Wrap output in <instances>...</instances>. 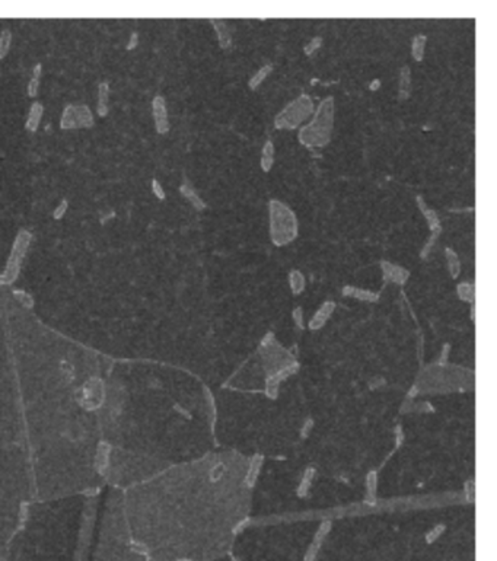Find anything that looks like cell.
Returning a JSON list of instances; mask_svg holds the SVG:
<instances>
[{
  "label": "cell",
  "mask_w": 497,
  "mask_h": 561,
  "mask_svg": "<svg viewBox=\"0 0 497 561\" xmlns=\"http://www.w3.org/2000/svg\"><path fill=\"white\" fill-rule=\"evenodd\" d=\"M334 126V98L328 97L319 104L312 121L301 129L298 139L309 149L324 147L331 140Z\"/></svg>",
  "instance_id": "obj_1"
},
{
  "label": "cell",
  "mask_w": 497,
  "mask_h": 561,
  "mask_svg": "<svg viewBox=\"0 0 497 561\" xmlns=\"http://www.w3.org/2000/svg\"><path fill=\"white\" fill-rule=\"evenodd\" d=\"M270 237L276 247L290 244L298 237V219L292 209L280 200H270Z\"/></svg>",
  "instance_id": "obj_2"
},
{
  "label": "cell",
  "mask_w": 497,
  "mask_h": 561,
  "mask_svg": "<svg viewBox=\"0 0 497 561\" xmlns=\"http://www.w3.org/2000/svg\"><path fill=\"white\" fill-rule=\"evenodd\" d=\"M313 111V102L309 95L302 94L281 109L274 119V126L279 130H295L305 120L311 117Z\"/></svg>",
  "instance_id": "obj_3"
},
{
  "label": "cell",
  "mask_w": 497,
  "mask_h": 561,
  "mask_svg": "<svg viewBox=\"0 0 497 561\" xmlns=\"http://www.w3.org/2000/svg\"><path fill=\"white\" fill-rule=\"evenodd\" d=\"M416 201L419 204V209H420V212L423 213V216L426 217V220L429 223V229H430V238L427 239V242H426V245H424V248L422 251V258L426 259V257L430 252V249L433 248L436 239L441 237V233H442V226H441V220H439V217L436 215V212L432 210L430 207H427V204L424 203L422 195H417Z\"/></svg>",
  "instance_id": "obj_4"
},
{
  "label": "cell",
  "mask_w": 497,
  "mask_h": 561,
  "mask_svg": "<svg viewBox=\"0 0 497 561\" xmlns=\"http://www.w3.org/2000/svg\"><path fill=\"white\" fill-rule=\"evenodd\" d=\"M296 369H298L296 363L290 365V366L281 367L280 370H276V373L271 375L270 378L267 379V382H266V394H267L269 398H277V395H279V387H280L281 380L289 378L290 375H293L296 372Z\"/></svg>",
  "instance_id": "obj_5"
},
{
  "label": "cell",
  "mask_w": 497,
  "mask_h": 561,
  "mask_svg": "<svg viewBox=\"0 0 497 561\" xmlns=\"http://www.w3.org/2000/svg\"><path fill=\"white\" fill-rule=\"evenodd\" d=\"M381 269L384 273V280L397 283L400 286H404L408 277H410V271L401 265L392 264L389 261H381Z\"/></svg>",
  "instance_id": "obj_6"
},
{
  "label": "cell",
  "mask_w": 497,
  "mask_h": 561,
  "mask_svg": "<svg viewBox=\"0 0 497 561\" xmlns=\"http://www.w3.org/2000/svg\"><path fill=\"white\" fill-rule=\"evenodd\" d=\"M334 309H335V302H333V301H327V302L323 303V305L318 308V311L315 312V315L311 318V321H309V324H308L309 330H312V331L321 330V328L327 324V321L330 319V316L333 315Z\"/></svg>",
  "instance_id": "obj_7"
},
{
  "label": "cell",
  "mask_w": 497,
  "mask_h": 561,
  "mask_svg": "<svg viewBox=\"0 0 497 561\" xmlns=\"http://www.w3.org/2000/svg\"><path fill=\"white\" fill-rule=\"evenodd\" d=\"M153 115H155V124L159 133H166L169 129L168 123V114H166V105L162 97H156L153 99Z\"/></svg>",
  "instance_id": "obj_8"
},
{
  "label": "cell",
  "mask_w": 497,
  "mask_h": 561,
  "mask_svg": "<svg viewBox=\"0 0 497 561\" xmlns=\"http://www.w3.org/2000/svg\"><path fill=\"white\" fill-rule=\"evenodd\" d=\"M343 294L344 296H350V298H355V299L362 301V302H376L379 299V293L368 290V289L355 287V286H344L343 287Z\"/></svg>",
  "instance_id": "obj_9"
},
{
  "label": "cell",
  "mask_w": 497,
  "mask_h": 561,
  "mask_svg": "<svg viewBox=\"0 0 497 561\" xmlns=\"http://www.w3.org/2000/svg\"><path fill=\"white\" fill-rule=\"evenodd\" d=\"M262 464H264V456H262V455L257 453V455H254V456H252V459H251V462H249L248 471H247V477H245V483H247V486H248L249 488H252V487L255 486V483H257V480H258L259 471H261V466H262Z\"/></svg>",
  "instance_id": "obj_10"
},
{
  "label": "cell",
  "mask_w": 497,
  "mask_h": 561,
  "mask_svg": "<svg viewBox=\"0 0 497 561\" xmlns=\"http://www.w3.org/2000/svg\"><path fill=\"white\" fill-rule=\"evenodd\" d=\"M398 92H400V99L405 101L408 99L411 92V72L408 66H404L401 69L400 73V85H398Z\"/></svg>",
  "instance_id": "obj_11"
},
{
  "label": "cell",
  "mask_w": 497,
  "mask_h": 561,
  "mask_svg": "<svg viewBox=\"0 0 497 561\" xmlns=\"http://www.w3.org/2000/svg\"><path fill=\"white\" fill-rule=\"evenodd\" d=\"M212 23L215 26L217 33V40H219V44L222 48H229L230 44H232V37H230V33H229V28L227 25L223 21H216V19H212Z\"/></svg>",
  "instance_id": "obj_12"
},
{
  "label": "cell",
  "mask_w": 497,
  "mask_h": 561,
  "mask_svg": "<svg viewBox=\"0 0 497 561\" xmlns=\"http://www.w3.org/2000/svg\"><path fill=\"white\" fill-rule=\"evenodd\" d=\"M376 493H378V473L370 471L366 475V503L375 505L376 503Z\"/></svg>",
  "instance_id": "obj_13"
},
{
  "label": "cell",
  "mask_w": 497,
  "mask_h": 561,
  "mask_svg": "<svg viewBox=\"0 0 497 561\" xmlns=\"http://www.w3.org/2000/svg\"><path fill=\"white\" fill-rule=\"evenodd\" d=\"M315 474H316V471H315V468H312V466H309V468H306V469H305L302 478H301V483H299V486H298V488H296V494H298V497H306L308 491H309V488H311V486H312Z\"/></svg>",
  "instance_id": "obj_14"
},
{
  "label": "cell",
  "mask_w": 497,
  "mask_h": 561,
  "mask_svg": "<svg viewBox=\"0 0 497 561\" xmlns=\"http://www.w3.org/2000/svg\"><path fill=\"white\" fill-rule=\"evenodd\" d=\"M445 255H446V261H448V270H449V274L452 279H456L461 273V261L458 258L456 252H455L452 248L445 249Z\"/></svg>",
  "instance_id": "obj_15"
},
{
  "label": "cell",
  "mask_w": 497,
  "mask_h": 561,
  "mask_svg": "<svg viewBox=\"0 0 497 561\" xmlns=\"http://www.w3.org/2000/svg\"><path fill=\"white\" fill-rule=\"evenodd\" d=\"M274 163V146L273 141H267L262 147V155H261V169L264 172H269Z\"/></svg>",
  "instance_id": "obj_16"
},
{
  "label": "cell",
  "mask_w": 497,
  "mask_h": 561,
  "mask_svg": "<svg viewBox=\"0 0 497 561\" xmlns=\"http://www.w3.org/2000/svg\"><path fill=\"white\" fill-rule=\"evenodd\" d=\"M456 291H458V298L461 301L468 303H474V299H476V287L473 283H468V281H464V283H459L458 287H456Z\"/></svg>",
  "instance_id": "obj_17"
},
{
  "label": "cell",
  "mask_w": 497,
  "mask_h": 561,
  "mask_svg": "<svg viewBox=\"0 0 497 561\" xmlns=\"http://www.w3.org/2000/svg\"><path fill=\"white\" fill-rule=\"evenodd\" d=\"M289 284H290V289L295 296L301 294L305 290V284H306L305 276L299 270H292L289 274Z\"/></svg>",
  "instance_id": "obj_18"
},
{
  "label": "cell",
  "mask_w": 497,
  "mask_h": 561,
  "mask_svg": "<svg viewBox=\"0 0 497 561\" xmlns=\"http://www.w3.org/2000/svg\"><path fill=\"white\" fill-rule=\"evenodd\" d=\"M426 35H417L413 38V44H411V54H413V58L416 62H422L423 57H424V45H426Z\"/></svg>",
  "instance_id": "obj_19"
},
{
  "label": "cell",
  "mask_w": 497,
  "mask_h": 561,
  "mask_svg": "<svg viewBox=\"0 0 497 561\" xmlns=\"http://www.w3.org/2000/svg\"><path fill=\"white\" fill-rule=\"evenodd\" d=\"M181 193H183V194H184L185 197H187V198H188V200H190V201H191V203L194 204L195 209H198V210H203V209L206 207L204 201H203V200H201V198H200V197L197 195V193L194 191V188H191V187H190L188 184H184V185H181Z\"/></svg>",
  "instance_id": "obj_20"
},
{
  "label": "cell",
  "mask_w": 497,
  "mask_h": 561,
  "mask_svg": "<svg viewBox=\"0 0 497 561\" xmlns=\"http://www.w3.org/2000/svg\"><path fill=\"white\" fill-rule=\"evenodd\" d=\"M273 70V66L271 65H266V66H262L261 69H259L258 72L255 73V75L252 76L251 77V80H249V83H248V86L251 87V89H257V87L264 82V79L267 77V76L270 75V72Z\"/></svg>",
  "instance_id": "obj_21"
},
{
  "label": "cell",
  "mask_w": 497,
  "mask_h": 561,
  "mask_svg": "<svg viewBox=\"0 0 497 561\" xmlns=\"http://www.w3.org/2000/svg\"><path fill=\"white\" fill-rule=\"evenodd\" d=\"M331 529H333V522H331V520H323V522L319 523L318 529H316V532H315V535H313L312 541H315V542H319V544H324L325 538L328 537V534L331 532Z\"/></svg>",
  "instance_id": "obj_22"
},
{
  "label": "cell",
  "mask_w": 497,
  "mask_h": 561,
  "mask_svg": "<svg viewBox=\"0 0 497 561\" xmlns=\"http://www.w3.org/2000/svg\"><path fill=\"white\" fill-rule=\"evenodd\" d=\"M41 114H43V108H41V105H40V104H34L33 109H31V114H30V120L26 121V127L31 130V131H34V130L37 129Z\"/></svg>",
  "instance_id": "obj_23"
},
{
  "label": "cell",
  "mask_w": 497,
  "mask_h": 561,
  "mask_svg": "<svg viewBox=\"0 0 497 561\" xmlns=\"http://www.w3.org/2000/svg\"><path fill=\"white\" fill-rule=\"evenodd\" d=\"M445 529H446V526H445L443 523H439V525L433 526V528L426 534V537H424L426 544H427V545H430V544H433L434 541L439 540V538L442 537L443 532H445Z\"/></svg>",
  "instance_id": "obj_24"
},
{
  "label": "cell",
  "mask_w": 497,
  "mask_h": 561,
  "mask_svg": "<svg viewBox=\"0 0 497 561\" xmlns=\"http://www.w3.org/2000/svg\"><path fill=\"white\" fill-rule=\"evenodd\" d=\"M321 547H323V544H318V542L312 541V542L309 544V547L306 548V552H305V555H303V561L316 560V557H318V554H319V551H321Z\"/></svg>",
  "instance_id": "obj_25"
},
{
  "label": "cell",
  "mask_w": 497,
  "mask_h": 561,
  "mask_svg": "<svg viewBox=\"0 0 497 561\" xmlns=\"http://www.w3.org/2000/svg\"><path fill=\"white\" fill-rule=\"evenodd\" d=\"M11 33L6 29L3 33L0 34V58H3L6 53L9 51V47H11Z\"/></svg>",
  "instance_id": "obj_26"
},
{
  "label": "cell",
  "mask_w": 497,
  "mask_h": 561,
  "mask_svg": "<svg viewBox=\"0 0 497 561\" xmlns=\"http://www.w3.org/2000/svg\"><path fill=\"white\" fill-rule=\"evenodd\" d=\"M465 498L468 503H474L476 501V481L474 480H468L464 486Z\"/></svg>",
  "instance_id": "obj_27"
},
{
  "label": "cell",
  "mask_w": 497,
  "mask_h": 561,
  "mask_svg": "<svg viewBox=\"0 0 497 561\" xmlns=\"http://www.w3.org/2000/svg\"><path fill=\"white\" fill-rule=\"evenodd\" d=\"M321 44H323V38H321V37H313L312 40H311V43L306 44V45H305V48H303L305 54L306 55L313 54V53L321 47Z\"/></svg>",
  "instance_id": "obj_28"
},
{
  "label": "cell",
  "mask_w": 497,
  "mask_h": 561,
  "mask_svg": "<svg viewBox=\"0 0 497 561\" xmlns=\"http://www.w3.org/2000/svg\"><path fill=\"white\" fill-rule=\"evenodd\" d=\"M292 316H293V321H295V324H296V327L299 328V330H303V309L301 308V306H296L295 309H293V312H292Z\"/></svg>",
  "instance_id": "obj_29"
},
{
  "label": "cell",
  "mask_w": 497,
  "mask_h": 561,
  "mask_svg": "<svg viewBox=\"0 0 497 561\" xmlns=\"http://www.w3.org/2000/svg\"><path fill=\"white\" fill-rule=\"evenodd\" d=\"M152 187H153V193L158 195V197H159L161 200H163V198H165V193H163L161 184L158 183L156 180H153V181H152Z\"/></svg>",
  "instance_id": "obj_30"
},
{
  "label": "cell",
  "mask_w": 497,
  "mask_h": 561,
  "mask_svg": "<svg viewBox=\"0 0 497 561\" xmlns=\"http://www.w3.org/2000/svg\"><path fill=\"white\" fill-rule=\"evenodd\" d=\"M312 426H313L312 420H306V423H305V426H303V430H302L303 437H306V436H308V433L312 430Z\"/></svg>",
  "instance_id": "obj_31"
},
{
  "label": "cell",
  "mask_w": 497,
  "mask_h": 561,
  "mask_svg": "<svg viewBox=\"0 0 497 561\" xmlns=\"http://www.w3.org/2000/svg\"><path fill=\"white\" fill-rule=\"evenodd\" d=\"M35 86H38V83H35V79H34L33 82H31V86H30V95L31 97H35V92H37Z\"/></svg>",
  "instance_id": "obj_32"
},
{
  "label": "cell",
  "mask_w": 497,
  "mask_h": 561,
  "mask_svg": "<svg viewBox=\"0 0 497 561\" xmlns=\"http://www.w3.org/2000/svg\"><path fill=\"white\" fill-rule=\"evenodd\" d=\"M471 319H473V321L476 319V308H474V303L471 305Z\"/></svg>",
  "instance_id": "obj_33"
},
{
  "label": "cell",
  "mask_w": 497,
  "mask_h": 561,
  "mask_svg": "<svg viewBox=\"0 0 497 561\" xmlns=\"http://www.w3.org/2000/svg\"><path fill=\"white\" fill-rule=\"evenodd\" d=\"M378 86H379V80H375V82H373V85H370V89H372V91H375Z\"/></svg>",
  "instance_id": "obj_34"
},
{
  "label": "cell",
  "mask_w": 497,
  "mask_h": 561,
  "mask_svg": "<svg viewBox=\"0 0 497 561\" xmlns=\"http://www.w3.org/2000/svg\"><path fill=\"white\" fill-rule=\"evenodd\" d=\"M232 561H241V560H235V558H233V560H232Z\"/></svg>",
  "instance_id": "obj_35"
}]
</instances>
